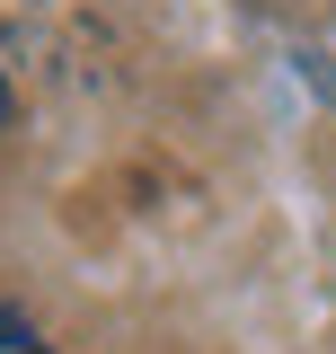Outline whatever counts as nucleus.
I'll return each mask as SVG.
<instances>
[{
  "label": "nucleus",
  "instance_id": "nucleus-1",
  "mask_svg": "<svg viewBox=\"0 0 336 354\" xmlns=\"http://www.w3.org/2000/svg\"><path fill=\"white\" fill-rule=\"evenodd\" d=\"M0 124H9V80H0Z\"/></svg>",
  "mask_w": 336,
  "mask_h": 354
},
{
  "label": "nucleus",
  "instance_id": "nucleus-2",
  "mask_svg": "<svg viewBox=\"0 0 336 354\" xmlns=\"http://www.w3.org/2000/svg\"><path fill=\"white\" fill-rule=\"evenodd\" d=\"M36 354H44V346H36Z\"/></svg>",
  "mask_w": 336,
  "mask_h": 354
}]
</instances>
